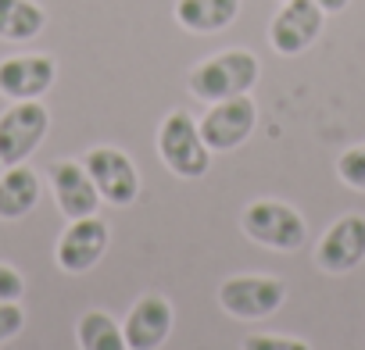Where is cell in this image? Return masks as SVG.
<instances>
[{
  "instance_id": "1",
  "label": "cell",
  "mask_w": 365,
  "mask_h": 350,
  "mask_svg": "<svg viewBox=\"0 0 365 350\" xmlns=\"http://www.w3.org/2000/svg\"><path fill=\"white\" fill-rule=\"evenodd\" d=\"M258 75H262V65L251 51H222V54H212L208 61H201L190 72L187 86L197 100L219 104V100L251 93Z\"/></svg>"
},
{
  "instance_id": "2",
  "label": "cell",
  "mask_w": 365,
  "mask_h": 350,
  "mask_svg": "<svg viewBox=\"0 0 365 350\" xmlns=\"http://www.w3.org/2000/svg\"><path fill=\"white\" fill-rule=\"evenodd\" d=\"M158 154L168 164L172 175L179 179H201L212 164V147L201 136V125L187 111H172L165 115L158 129Z\"/></svg>"
},
{
  "instance_id": "3",
  "label": "cell",
  "mask_w": 365,
  "mask_h": 350,
  "mask_svg": "<svg viewBox=\"0 0 365 350\" xmlns=\"http://www.w3.org/2000/svg\"><path fill=\"white\" fill-rule=\"evenodd\" d=\"M240 229H244L255 243L272 247V250H283V254L301 250L304 240H308L304 218H301L290 204H283V201H255L251 208H244Z\"/></svg>"
},
{
  "instance_id": "4",
  "label": "cell",
  "mask_w": 365,
  "mask_h": 350,
  "mask_svg": "<svg viewBox=\"0 0 365 350\" xmlns=\"http://www.w3.org/2000/svg\"><path fill=\"white\" fill-rule=\"evenodd\" d=\"M51 129V111L40 100H11L0 115V164H26Z\"/></svg>"
},
{
  "instance_id": "5",
  "label": "cell",
  "mask_w": 365,
  "mask_h": 350,
  "mask_svg": "<svg viewBox=\"0 0 365 350\" xmlns=\"http://www.w3.org/2000/svg\"><path fill=\"white\" fill-rule=\"evenodd\" d=\"M283 300H287V282L276 275H233L219 290L222 311L233 318H244V322L276 314L283 307Z\"/></svg>"
},
{
  "instance_id": "6",
  "label": "cell",
  "mask_w": 365,
  "mask_h": 350,
  "mask_svg": "<svg viewBox=\"0 0 365 350\" xmlns=\"http://www.w3.org/2000/svg\"><path fill=\"white\" fill-rule=\"evenodd\" d=\"M83 164L90 171V179H93L101 201H108L115 208H129L136 201V193H140V171H136V164L129 161L125 150H118V147H93V150H86Z\"/></svg>"
},
{
  "instance_id": "7",
  "label": "cell",
  "mask_w": 365,
  "mask_h": 350,
  "mask_svg": "<svg viewBox=\"0 0 365 350\" xmlns=\"http://www.w3.org/2000/svg\"><path fill=\"white\" fill-rule=\"evenodd\" d=\"M322 18H326V11L315 0H283V8L276 11V18L269 26V43L283 58H297L319 40Z\"/></svg>"
},
{
  "instance_id": "8",
  "label": "cell",
  "mask_w": 365,
  "mask_h": 350,
  "mask_svg": "<svg viewBox=\"0 0 365 350\" xmlns=\"http://www.w3.org/2000/svg\"><path fill=\"white\" fill-rule=\"evenodd\" d=\"M201 136L212 150H237L240 143H247V136L258 125V107L251 100V93L244 97H230L208 107V115L197 122Z\"/></svg>"
},
{
  "instance_id": "9",
  "label": "cell",
  "mask_w": 365,
  "mask_h": 350,
  "mask_svg": "<svg viewBox=\"0 0 365 350\" xmlns=\"http://www.w3.org/2000/svg\"><path fill=\"white\" fill-rule=\"evenodd\" d=\"M104 250H108V226L97 215H90V218H76L61 233L58 250H54V261H58L61 272L83 275V272H90L104 258Z\"/></svg>"
},
{
  "instance_id": "10",
  "label": "cell",
  "mask_w": 365,
  "mask_h": 350,
  "mask_svg": "<svg viewBox=\"0 0 365 350\" xmlns=\"http://www.w3.org/2000/svg\"><path fill=\"white\" fill-rule=\"evenodd\" d=\"M58 79L51 54H15L0 61V97L8 100H40Z\"/></svg>"
},
{
  "instance_id": "11",
  "label": "cell",
  "mask_w": 365,
  "mask_h": 350,
  "mask_svg": "<svg viewBox=\"0 0 365 350\" xmlns=\"http://www.w3.org/2000/svg\"><path fill=\"white\" fill-rule=\"evenodd\" d=\"M365 261V218L361 215H344L336 226L326 229L315 250V265L329 275H344Z\"/></svg>"
},
{
  "instance_id": "12",
  "label": "cell",
  "mask_w": 365,
  "mask_h": 350,
  "mask_svg": "<svg viewBox=\"0 0 365 350\" xmlns=\"http://www.w3.org/2000/svg\"><path fill=\"white\" fill-rule=\"evenodd\" d=\"M51 190H54V201L68 222L90 218L101 208V193H97L83 161H58L51 168Z\"/></svg>"
},
{
  "instance_id": "13",
  "label": "cell",
  "mask_w": 365,
  "mask_h": 350,
  "mask_svg": "<svg viewBox=\"0 0 365 350\" xmlns=\"http://www.w3.org/2000/svg\"><path fill=\"white\" fill-rule=\"evenodd\" d=\"M129 350H158L172 332V304L165 297H140L122 322Z\"/></svg>"
},
{
  "instance_id": "14",
  "label": "cell",
  "mask_w": 365,
  "mask_h": 350,
  "mask_svg": "<svg viewBox=\"0 0 365 350\" xmlns=\"http://www.w3.org/2000/svg\"><path fill=\"white\" fill-rule=\"evenodd\" d=\"M43 183L29 164H11L0 175V222H19L40 204Z\"/></svg>"
},
{
  "instance_id": "15",
  "label": "cell",
  "mask_w": 365,
  "mask_h": 350,
  "mask_svg": "<svg viewBox=\"0 0 365 350\" xmlns=\"http://www.w3.org/2000/svg\"><path fill=\"white\" fill-rule=\"evenodd\" d=\"M240 0H175V22L187 33H222L237 22Z\"/></svg>"
},
{
  "instance_id": "16",
  "label": "cell",
  "mask_w": 365,
  "mask_h": 350,
  "mask_svg": "<svg viewBox=\"0 0 365 350\" xmlns=\"http://www.w3.org/2000/svg\"><path fill=\"white\" fill-rule=\"evenodd\" d=\"M47 29V11L36 0H0V40L29 43Z\"/></svg>"
},
{
  "instance_id": "17",
  "label": "cell",
  "mask_w": 365,
  "mask_h": 350,
  "mask_svg": "<svg viewBox=\"0 0 365 350\" xmlns=\"http://www.w3.org/2000/svg\"><path fill=\"white\" fill-rule=\"evenodd\" d=\"M79 350H129L122 325L108 311H86L76 325Z\"/></svg>"
},
{
  "instance_id": "18",
  "label": "cell",
  "mask_w": 365,
  "mask_h": 350,
  "mask_svg": "<svg viewBox=\"0 0 365 350\" xmlns=\"http://www.w3.org/2000/svg\"><path fill=\"white\" fill-rule=\"evenodd\" d=\"M336 175H340V183H344V186L365 193V143L347 147V150L336 157Z\"/></svg>"
},
{
  "instance_id": "19",
  "label": "cell",
  "mask_w": 365,
  "mask_h": 350,
  "mask_svg": "<svg viewBox=\"0 0 365 350\" xmlns=\"http://www.w3.org/2000/svg\"><path fill=\"white\" fill-rule=\"evenodd\" d=\"M244 350H312L304 339L297 336H276V332H262V336H247Z\"/></svg>"
},
{
  "instance_id": "20",
  "label": "cell",
  "mask_w": 365,
  "mask_h": 350,
  "mask_svg": "<svg viewBox=\"0 0 365 350\" xmlns=\"http://www.w3.org/2000/svg\"><path fill=\"white\" fill-rule=\"evenodd\" d=\"M22 329H26V311L19 307V300H8V304H0V343L15 339V336H19Z\"/></svg>"
},
{
  "instance_id": "21",
  "label": "cell",
  "mask_w": 365,
  "mask_h": 350,
  "mask_svg": "<svg viewBox=\"0 0 365 350\" xmlns=\"http://www.w3.org/2000/svg\"><path fill=\"white\" fill-rule=\"evenodd\" d=\"M22 293H26V279H22V272H15L11 265H0V304L22 300Z\"/></svg>"
},
{
  "instance_id": "22",
  "label": "cell",
  "mask_w": 365,
  "mask_h": 350,
  "mask_svg": "<svg viewBox=\"0 0 365 350\" xmlns=\"http://www.w3.org/2000/svg\"><path fill=\"white\" fill-rule=\"evenodd\" d=\"M315 4L322 8V11H329V15H336V11H344L351 0H315Z\"/></svg>"
}]
</instances>
